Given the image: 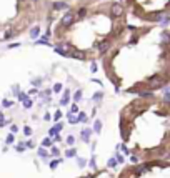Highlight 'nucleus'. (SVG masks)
I'll return each instance as SVG.
<instances>
[{"instance_id":"f257e3e1","label":"nucleus","mask_w":170,"mask_h":178,"mask_svg":"<svg viewBox=\"0 0 170 178\" xmlns=\"http://www.w3.org/2000/svg\"><path fill=\"white\" fill-rule=\"evenodd\" d=\"M124 5L122 3H119V2H114L110 5V15L114 17V18H122L124 17Z\"/></svg>"},{"instance_id":"f03ea898","label":"nucleus","mask_w":170,"mask_h":178,"mask_svg":"<svg viewBox=\"0 0 170 178\" xmlns=\"http://www.w3.org/2000/svg\"><path fill=\"white\" fill-rule=\"evenodd\" d=\"M77 20V17H75V12H67V13H64V17H62V20H60V23H62V27H70L72 23H74Z\"/></svg>"},{"instance_id":"7ed1b4c3","label":"nucleus","mask_w":170,"mask_h":178,"mask_svg":"<svg viewBox=\"0 0 170 178\" xmlns=\"http://www.w3.org/2000/svg\"><path fill=\"white\" fill-rule=\"evenodd\" d=\"M97 47H99V54H100V55H104L105 52H107V50H109L110 47H112V42H110V38H107V40H102V42H100V43H99V45H97Z\"/></svg>"},{"instance_id":"20e7f679","label":"nucleus","mask_w":170,"mask_h":178,"mask_svg":"<svg viewBox=\"0 0 170 178\" xmlns=\"http://www.w3.org/2000/svg\"><path fill=\"white\" fill-rule=\"evenodd\" d=\"M67 8H69V3H67V2H62V0L52 3V10H67Z\"/></svg>"},{"instance_id":"39448f33","label":"nucleus","mask_w":170,"mask_h":178,"mask_svg":"<svg viewBox=\"0 0 170 178\" xmlns=\"http://www.w3.org/2000/svg\"><path fill=\"white\" fill-rule=\"evenodd\" d=\"M28 33H30V37H32V38H37L38 35H40V27H38V25L32 27V28H30V32H28Z\"/></svg>"},{"instance_id":"423d86ee","label":"nucleus","mask_w":170,"mask_h":178,"mask_svg":"<svg viewBox=\"0 0 170 178\" xmlns=\"http://www.w3.org/2000/svg\"><path fill=\"white\" fill-rule=\"evenodd\" d=\"M69 95H70V92H69V90H65V93H64V98H62L60 100V105H62V107H64V105H69Z\"/></svg>"},{"instance_id":"0eeeda50","label":"nucleus","mask_w":170,"mask_h":178,"mask_svg":"<svg viewBox=\"0 0 170 178\" xmlns=\"http://www.w3.org/2000/svg\"><path fill=\"white\" fill-rule=\"evenodd\" d=\"M92 135V130L90 128H87V130H84L82 132V138H84V142H89V137Z\"/></svg>"},{"instance_id":"6e6552de","label":"nucleus","mask_w":170,"mask_h":178,"mask_svg":"<svg viewBox=\"0 0 170 178\" xmlns=\"http://www.w3.org/2000/svg\"><path fill=\"white\" fill-rule=\"evenodd\" d=\"M17 30H15V28H10V30H8L7 33H5V38H7V40H8V38H12V37H15L17 35Z\"/></svg>"},{"instance_id":"1a4fd4ad","label":"nucleus","mask_w":170,"mask_h":178,"mask_svg":"<svg viewBox=\"0 0 170 178\" xmlns=\"http://www.w3.org/2000/svg\"><path fill=\"white\" fill-rule=\"evenodd\" d=\"M75 155H77L75 148H70V150H67V152H65V157H69V158H72V157H75Z\"/></svg>"},{"instance_id":"9d476101","label":"nucleus","mask_w":170,"mask_h":178,"mask_svg":"<svg viewBox=\"0 0 170 178\" xmlns=\"http://www.w3.org/2000/svg\"><path fill=\"white\" fill-rule=\"evenodd\" d=\"M94 130H95L97 133H99L100 130H102V122H100V120H97V122H95V125H94Z\"/></svg>"},{"instance_id":"9b49d317","label":"nucleus","mask_w":170,"mask_h":178,"mask_svg":"<svg viewBox=\"0 0 170 178\" xmlns=\"http://www.w3.org/2000/svg\"><path fill=\"white\" fill-rule=\"evenodd\" d=\"M80 98H82V90H77V92L74 93V100H75V102H79Z\"/></svg>"},{"instance_id":"f8f14e48","label":"nucleus","mask_w":170,"mask_h":178,"mask_svg":"<svg viewBox=\"0 0 170 178\" xmlns=\"http://www.w3.org/2000/svg\"><path fill=\"white\" fill-rule=\"evenodd\" d=\"M102 97H104V93H102V92H97V93L94 95V100H95V102H100Z\"/></svg>"},{"instance_id":"ddd939ff","label":"nucleus","mask_w":170,"mask_h":178,"mask_svg":"<svg viewBox=\"0 0 170 178\" xmlns=\"http://www.w3.org/2000/svg\"><path fill=\"white\" fill-rule=\"evenodd\" d=\"M59 163H60L59 160H52V162H50V168H52V170H55V168L59 166Z\"/></svg>"},{"instance_id":"4468645a","label":"nucleus","mask_w":170,"mask_h":178,"mask_svg":"<svg viewBox=\"0 0 170 178\" xmlns=\"http://www.w3.org/2000/svg\"><path fill=\"white\" fill-rule=\"evenodd\" d=\"M50 152H52V155H53V157H59V155H60V152H59V148H57V147H53Z\"/></svg>"},{"instance_id":"2eb2a0df","label":"nucleus","mask_w":170,"mask_h":178,"mask_svg":"<svg viewBox=\"0 0 170 178\" xmlns=\"http://www.w3.org/2000/svg\"><path fill=\"white\" fill-rule=\"evenodd\" d=\"M77 165H79L80 168L85 166V160H84V158H77Z\"/></svg>"},{"instance_id":"dca6fc26","label":"nucleus","mask_w":170,"mask_h":178,"mask_svg":"<svg viewBox=\"0 0 170 178\" xmlns=\"http://www.w3.org/2000/svg\"><path fill=\"white\" fill-rule=\"evenodd\" d=\"M77 118H79V122H85V120H87V115H85V113H79V117H77Z\"/></svg>"},{"instance_id":"f3484780","label":"nucleus","mask_w":170,"mask_h":178,"mask_svg":"<svg viewBox=\"0 0 170 178\" xmlns=\"http://www.w3.org/2000/svg\"><path fill=\"white\" fill-rule=\"evenodd\" d=\"M28 97H27V93H18V100H22V102H25Z\"/></svg>"},{"instance_id":"a211bd4d","label":"nucleus","mask_w":170,"mask_h":178,"mask_svg":"<svg viewBox=\"0 0 170 178\" xmlns=\"http://www.w3.org/2000/svg\"><path fill=\"white\" fill-rule=\"evenodd\" d=\"M42 143H43V147H50V145H52V142H50V138H45V140H43Z\"/></svg>"},{"instance_id":"6ab92c4d","label":"nucleus","mask_w":170,"mask_h":178,"mask_svg":"<svg viewBox=\"0 0 170 178\" xmlns=\"http://www.w3.org/2000/svg\"><path fill=\"white\" fill-rule=\"evenodd\" d=\"M23 107H25V108H30V107H32V102H30V100L27 98L25 102H23Z\"/></svg>"},{"instance_id":"aec40b11","label":"nucleus","mask_w":170,"mask_h":178,"mask_svg":"<svg viewBox=\"0 0 170 178\" xmlns=\"http://www.w3.org/2000/svg\"><path fill=\"white\" fill-rule=\"evenodd\" d=\"M115 165H117V160H115V158H112V160L109 162V166H110V168H114Z\"/></svg>"},{"instance_id":"412c9836","label":"nucleus","mask_w":170,"mask_h":178,"mask_svg":"<svg viewBox=\"0 0 170 178\" xmlns=\"http://www.w3.org/2000/svg\"><path fill=\"white\" fill-rule=\"evenodd\" d=\"M23 133H25V135H32V128L25 127V128H23Z\"/></svg>"},{"instance_id":"4be33fe9","label":"nucleus","mask_w":170,"mask_h":178,"mask_svg":"<svg viewBox=\"0 0 170 178\" xmlns=\"http://www.w3.org/2000/svg\"><path fill=\"white\" fill-rule=\"evenodd\" d=\"M32 83H33V85H35V87H37V85H38V87H40V83H42V78H35V80H33V82H32Z\"/></svg>"},{"instance_id":"5701e85b","label":"nucleus","mask_w":170,"mask_h":178,"mask_svg":"<svg viewBox=\"0 0 170 178\" xmlns=\"http://www.w3.org/2000/svg\"><path fill=\"white\" fill-rule=\"evenodd\" d=\"M60 90H62V85L60 83H57L55 87H53V92H60Z\"/></svg>"},{"instance_id":"b1692460","label":"nucleus","mask_w":170,"mask_h":178,"mask_svg":"<svg viewBox=\"0 0 170 178\" xmlns=\"http://www.w3.org/2000/svg\"><path fill=\"white\" fill-rule=\"evenodd\" d=\"M70 112H72V113H77V112H79V107H77V105H72Z\"/></svg>"},{"instance_id":"393cba45","label":"nucleus","mask_w":170,"mask_h":178,"mask_svg":"<svg viewBox=\"0 0 170 178\" xmlns=\"http://www.w3.org/2000/svg\"><path fill=\"white\" fill-rule=\"evenodd\" d=\"M74 142H75L74 137H69V138H67V143H69V145H74Z\"/></svg>"},{"instance_id":"a878e982","label":"nucleus","mask_w":170,"mask_h":178,"mask_svg":"<svg viewBox=\"0 0 170 178\" xmlns=\"http://www.w3.org/2000/svg\"><path fill=\"white\" fill-rule=\"evenodd\" d=\"M12 105H13L12 102H8V100H3V107H7V108H8V107H12Z\"/></svg>"},{"instance_id":"bb28decb","label":"nucleus","mask_w":170,"mask_h":178,"mask_svg":"<svg viewBox=\"0 0 170 178\" xmlns=\"http://www.w3.org/2000/svg\"><path fill=\"white\" fill-rule=\"evenodd\" d=\"M38 155H40V157H47V152L43 150V148H40V150H38Z\"/></svg>"},{"instance_id":"cd10ccee","label":"nucleus","mask_w":170,"mask_h":178,"mask_svg":"<svg viewBox=\"0 0 170 178\" xmlns=\"http://www.w3.org/2000/svg\"><path fill=\"white\" fill-rule=\"evenodd\" d=\"M90 70H92V72H97V63H95V62H92V65H90Z\"/></svg>"},{"instance_id":"c85d7f7f","label":"nucleus","mask_w":170,"mask_h":178,"mask_svg":"<svg viewBox=\"0 0 170 178\" xmlns=\"http://www.w3.org/2000/svg\"><path fill=\"white\" fill-rule=\"evenodd\" d=\"M90 166H92V168H97V165H95V158H92V160H90Z\"/></svg>"},{"instance_id":"c756f323","label":"nucleus","mask_w":170,"mask_h":178,"mask_svg":"<svg viewBox=\"0 0 170 178\" xmlns=\"http://www.w3.org/2000/svg\"><path fill=\"white\" fill-rule=\"evenodd\" d=\"M7 143H13V135H8V138H7Z\"/></svg>"},{"instance_id":"7c9ffc66","label":"nucleus","mask_w":170,"mask_h":178,"mask_svg":"<svg viewBox=\"0 0 170 178\" xmlns=\"http://www.w3.org/2000/svg\"><path fill=\"white\" fill-rule=\"evenodd\" d=\"M20 45V43H10V45H8V49H15V47H18Z\"/></svg>"},{"instance_id":"2f4dec72","label":"nucleus","mask_w":170,"mask_h":178,"mask_svg":"<svg viewBox=\"0 0 170 178\" xmlns=\"http://www.w3.org/2000/svg\"><path fill=\"white\" fill-rule=\"evenodd\" d=\"M17 152H23V143H20V145L17 147Z\"/></svg>"},{"instance_id":"473e14b6","label":"nucleus","mask_w":170,"mask_h":178,"mask_svg":"<svg viewBox=\"0 0 170 178\" xmlns=\"http://www.w3.org/2000/svg\"><path fill=\"white\" fill-rule=\"evenodd\" d=\"M55 130H57V132H59V130H62V123H57V125H55Z\"/></svg>"},{"instance_id":"72a5a7b5","label":"nucleus","mask_w":170,"mask_h":178,"mask_svg":"<svg viewBox=\"0 0 170 178\" xmlns=\"http://www.w3.org/2000/svg\"><path fill=\"white\" fill-rule=\"evenodd\" d=\"M60 117H62V113H60V112H57V113H55V120H59Z\"/></svg>"},{"instance_id":"f704fd0d","label":"nucleus","mask_w":170,"mask_h":178,"mask_svg":"<svg viewBox=\"0 0 170 178\" xmlns=\"http://www.w3.org/2000/svg\"><path fill=\"white\" fill-rule=\"evenodd\" d=\"M30 2H33V3H38V2H40V0H30Z\"/></svg>"}]
</instances>
